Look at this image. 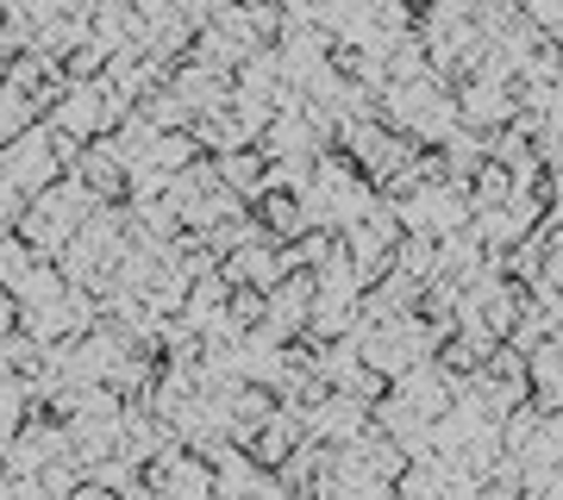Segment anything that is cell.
<instances>
[{"instance_id": "cell-1", "label": "cell", "mask_w": 563, "mask_h": 500, "mask_svg": "<svg viewBox=\"0 0 563 500\" xmlns=\"http://www.w3.org/2000/svg\"><path fill=\"white\" fill-rule=\"evenodd\" d=\"M369 200H376V181L363 176V169L344 157L339 144H332V151H313V169H307V188H301L307 225H325V232H339V225L357 220Z\"/></svg>"}, {"instance_id": "cell-2", "label": "cell", "mask_w": 563, "mask_h": 500, "mask_svg": "<svg viewBox=\"0 0 563 500\" xmlns=\"http://www.w3.org/2000/svg\"><path fill=\"white\" fill-rule=\"evenodd\" d=\"M395 220H401V232H426V238H444V232H457V225H470V195H463V181H426V188H413V195L395 200Z\"/></svg>"}, {"instance_id": "cell-3", "label": "cell", "mask_w": 563, "mask_h": 500, "mask_svg": "<svg viewBox=\"0 0 563 500\" xmlns=\"http://www.w3.org/2000/svg\"><path fill=\"white\" fill-rule=\"evenodd\" d=\"M144 488L169 500H213V463L195 444H163L157 457L144 463Z\"/></svg>"}, {"instance_id": "cell-4", "label": "cell", "mask_w": 563, "mask_h": 500, "mask_svg": "<svg viewBox=\"0 0 563 500\" xmlns=\"http://www.w3.org/2000/svg\"><path fill=\"white\" fill-rule=\"evenodd\" d=\"M451 107H457V125H470V132H495V125H507L520 113L514 107V81H495V76L451 81Z\"/></svg>"}, {"instance_id": "cell-5", "label": "cell", "mask_w": 563, "mask_h": 500, "mask_svg": "<svg viewBox=\"0 0 563 500\" xmlns=\"http://www.w3.org/2000/svg\"><path fill=\"white\" fill-rule=\"evenodd\" d=\"M44 120L57 125L63 138H81V144L101 138L107 132V88H101V76L95 81H69V88L44 107Z\"/></svg>"}, {"instance_id": "cell-6", "label": "cell", "mask_w": 563, "mask_h": 500, "mask_svg": "<svg viewBox=\"0 0 563 500\" xmlns=\"http://www.w3.org/2000/svg\"><path fill=\"white\" fill-rule=\"evenodd\" d=\"M363 425H369V400L344 395V388H325L313 407L301 413V438H320V444H344L357 438Z\"/></svg>"}, {"instance_id": "cell-7", "label": "cell", "mask_w": 563, "mask_h": 500, "mask_svg": "<svg viewBox=\"0 0 563 500\" xmlns=\"http://www.w3.org/2000/svg\"><path fill=\"white\" fill-rule=\"evenodd\" d=\"M69 176H81V188L95 200H125V163L113 157V138H88L81 144V157L69 163Z\"/></svg>"}, {"instance_id": "cell-8", "label": "cell", "mask_w": 563, "mask_h": 500, "mask_svg": "<svg viewBox=\"0 0 563 500\" xmlns=\"http://www.w3.org/2000/svg\"><path fill=\"white\" fill-rule=\"evenodd\" d=\"M220 276L225 281H244V288H276L288 269H282V251H276V238H251V244H239V251H225L220 257Z\"/></svg>"}, {"instance_id": "cell-9", "label": "cell", "mask_w": 563, "mask_h": 500, "mask_svg": "<svg viewBox=\"0 0 563 500\" xmlns=\"http://www.w3.org/2000/svg\"><path fill=\"white\" fill-rule=\"evenodd\" d=\"M526 395L539 400V407H558L563 400V338L558 332H544V338L526 351Z\"/></svg>"}, {"instance_id": "cell-10", "label": "cell", "mask_w": 563, "mask_h": 500, "mask_svg": "<svg viewBox=\"0 0 563 500\" xmlns=\"http://www.w3.org/2000/svg\"><path fill=\"white\" fill-rule=\"evenodd\" d=\"M88 38L101 44L107 57L113 51H139V13H132V0H95L88 7Z\"/></svg>"}, {"instance_id": "cell-11", "label": "cell", "mask_w": 563, "mask_h": 500, "mask_svg": "<svg viewBox=\"0 0 563 500\" xmlns=\"http://www.w3.org/2000/svg\"><path fill=\"white\" fill-rule=\"evenodd\" d=\"M251 213H257V225L269 232V238H295L307 225V207H301V195H288V188H263L257 200H251Z\"/></svg>"}, {"instance_id": "cell-12", "label": "cell", "mask_w": 563, "mask_h": 500, "mask_svg": "<svg viewBox=\"0 0 563 500\" xmlns=\"http://www.w3.org/2000/svg\"><path fill=\"white\" fill-rule=\"evenodd\" d=\"M257 151L263 157H313L320 144H313L301 113H269V125L257 132Z\"/></svg>"}, {"instance_id": "cell-13", "label": "cell", "mask_w": 563, "mask_h": 500, "mask_svg": "<svg viewBox=\"0 0 563 500\" xmlns=\"http://www.w3.org/2000/svg\"><path fill=\"white\" fill-rule=\"evenodd\" d=\"M239 57H244V44L225 32V25H195V38H188V63H201V69H220V76H232L239 69Z\"/></svg>"}, {"instance_id": "cell-14", "label": "cell", "mask_w": 563, "mask_h": 500, "mask_svg": "<svg viewBox=\"0 0 563 500\" xmlns=\"http://www.w3.org/2000/svg\"><path fill=\"white\" fill-rule=\"evenodd\" d=\"M213 169H220V181H225L239 200H257V195H263V151H257V144L220 151V157H213Z\"/></svg>"}, {"instance_id": "cell-15", "label": "cell", "mask_w": 563, "mask_h": 500, "mask_svg": "<svg viewBox=\"0 0 563 500\" xmlns=\"http://www.w3.org/2000/svg\"><path fill=\"white\" fill-rule=\"evenodd\" d=\"M63 288H69V281H63L57 263L32 257V263H25V276L13 281V300H20V307H51V300H63Z\"/></svg>"}, {"instance_id": "cell-16", "label": "cell", "mask_w": 563, "mask_h": 500, "mask_svg": "<svg viewBox=\"0 0 563 500\" xmlns=\"http://www.w3.org/2000/svg\"><path fill=\"white\" fill-rule=\"evenodd\" d=\"M388 263H395L401 276H413V281H432V276H439V238H426V232H401Z\"/></svg>"}, {"instance_id": "cell-17", "label": "cell", "mask_w": 563, "mask_h": 500, "mask_svg": "<svg viewBox=\"0 0 563 500\" xmlns=\"http://www.w3.org/2000/svg\"><path fill=\"white\" fill-rule=\"evenodd\" d=\"M139 113L157 125V132H188V120H195V107H188L169 81H163V88H151V95L139 100Z\"/></svg>"}, {"instance_id": "cell-18", "label": "cell", "mask_w": 563, "mask_h": 500, "mask_svg": "<svg viewBox=\"0 0 563 500\" xmlns=\"http://www.w3.org/2000/svg\"><path fill=\"white\" fill-rule=\"evenodd\" d=\"M188 157H201V144H195V132H157V144H151V157L144 163H157L163 176H176Z\"/></svg>"}, {"instance_id": "cell-19", "label": "cell", "mask_w": 563, "mask_h": 500, "mask_svg": "<svg viewBox=\"0 0 563 500\" xmlns=\"http://www.w3.org/2000/svg\"><path fill=\"white\" fill-rule=\"evenodd\" d=\"M32 120H44V113H38V100H25L20 88H0V144H7V138H20V132H25Z\"/></svg>"}, {"instance_id": "cell-20", "label": "cell", "mask_w": 563, "mask_h": 500, "mask_svg": "<svg viewBox=\"0 0 563 500\" xmlns=\"http://www.w3.org/2000/svg\"><path fill=\"white\" fill-rule=\"evenodd\" d=\"M101 69H107V51L95 38H81L76 51H63V76H69V81H95Z\"/></svg>"}, {"instance_id": "cell-21", "label": "cell", "mask_w": 563, "mask_h": 500, "mask_svg": "<svg viewBox=\"0 0 563 500\" xmlns=\"http://www.w3.org/2000/svg\"><path fill=\"white\" fill-rule=\"evenodd\" d=\"M25 263H32V244L20 232H0V288H13L25 276Z\"/></svg>"}, {"instance_id": "cell-22", "label": "cell", "mask_w": 563, "mask_h": 500, "mask_svg": "<svg viewBox=\"0 0 563 500\" xmlns=\"http://www.w3.org/2000/svg\"><path fill=\"white\" fill-rule=\"evenodd\" d=\"M514 7H520V20H526V25H539L544 38H558V20H563L558 0H514Z\"/></svg>"}, {"instance_id": "cell-23", "label": "cell", "mask_w": 563, "mask_h": 500, "mask_svg": "<svg viewBox=\"0 0 563 500\" xmlns=\"http://www.w3.org/2000/svg\"><path fill=\"white\" fill-rule=\"evenodd\" d=\"M20 325V300H13V288H0V338Z\"/></svg>"}, {"instance_id": "cell-24", "label": "cell", "mask_w": 563, "mask_h": 500, "mask_svg": "<svg viewBox=\"0 0 563 500\" xmlns=\"http://www.w3.org/2000/svg\"><path fill=\"white\" fill-rule=\"evenodd\" d=\"M276 7H282V0H276Z\"/></svg>"}]
</instances>
